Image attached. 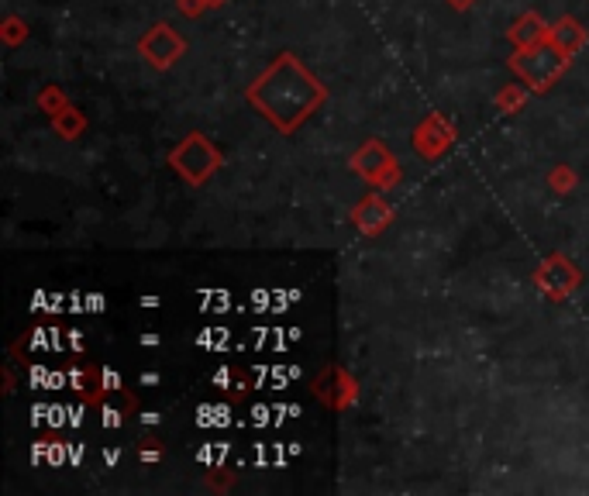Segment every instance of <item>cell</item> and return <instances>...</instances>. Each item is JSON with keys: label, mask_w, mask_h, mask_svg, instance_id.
I'll list each match as a JSON object with an SVG mask.
<instances>
[{"label": "cell", "mask_w": 589, "mask_h": 496, "mask_svg": "<svg viewBox=\"0 0 589 496\" xmlns=\"http://www.w3.org/2000/svg\"><path fill=\"white\" fill-rule=\"evenodd\" d=\"M211 4H221V0H211Z\"/></svg>", "instance_id": "6"}, {"label": "cell", "mask_w": 589, "mask_h": 496, "mask_svg": "<svg viewBox=\"0 0 589 496\" xmlns=\"http://www.w3.org/2000/svg\"><path fill=\"white\" fill-rule=\"evenodd\" d=\"M248 100L262 111V118L273 121L279 131H293L300 121L314 114L324 100V87L286 52L279 56L259 80L248 87Z\"/></svg>", "instance_id": "1"}, {"label": "cell", "mask_w": 589, "mask_h": 496, "mask_svg": "<svg viewBox=\"0 0 589 496\" xmlns=\"http://www.w3.org/2000/svg\"><path fill=\"white\" fill-rule=\"evenodd\" d=\"M142 52L155 62V66H169V62H173L183 52V42L173 35V28H162L159 25V28H152V35L142 42Z\"/></svg>", "instance_id": "4"}, {"label": "cell", "mask_w": 589, "mask_h": 496, "mask_svg": "<svg viewBox=\"0 0 589 496\" xmlns=\"http://www.w3.org/2000/svg\"><path fill=\"white\" fill-rule=\"evenodd\" d=\"M173 166L183 173V180L204 183L207 176L214 173V166H217V152H214V145L207 142L204 135H190L180 145V149L173 152Z\"/></svg>", "instance_id": "2"}, {"label": "cell", "mask_w": 589, "mask_h": 496, "mask_svg": "<svg viewBox=\"0 0 589 496\" xmlns=\"http://www.w3.org/2000/svg\"><path fill=\"white\" fill-rule=\"evenodd\" d=\"M386 217H390V214L379 211L376 200H369V204L362 207V211H355V221H362V228H366V231H376L379 224H386Z\"/></svg>", "instance_id": "5"}, {"label": "cell", "mask_w": 589, "mask_h": 496, "mask_svg": "<svg viewBox=\"0 0 589 496\" xmlns=\"http://www.w3.org/2000/svg\"><path fill=\"white\" fill-rule=\"evenodd\" d=\"M562 56L552 49V45H538V49H531L527 56H521L514 62V69L524 76V80H531L534 87H541V83H548L552 76L562 69Z\"/></svg>", "instance_id": "3"}]
</instances>
